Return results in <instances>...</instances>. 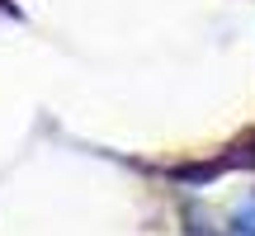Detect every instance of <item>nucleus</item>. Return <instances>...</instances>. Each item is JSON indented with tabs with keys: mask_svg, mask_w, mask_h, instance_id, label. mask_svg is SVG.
<instances>
[{
	"mask_svg": "<svg viewBox=\"0 0 255 236\" xmlns=\"http://www.w3.org/2000/svg\"><path fill=\"white\" fill-rule=\"evenodd\" d=\"M227 236H255V194L237 199V208L227 218Z\"/></svg>",
	"mask_w": 255,
	"mask_h": 236,
	"instance_id": "f257e3e1",
	"label": "nucleus"
}]
</instances>
